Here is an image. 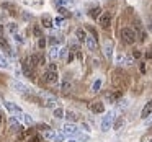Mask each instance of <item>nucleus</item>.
<instances>
[{
    "label": "nucleus",
    "instance_id": "40",
    "mask_svg": "<svg viewBox=\"0 0 152 142\" xmlns=\"http://www.w3.org/2000/svg\"><path fill=\"white\" fill-rule=\"evenodd\" d=\"M149 31H151V33H152V20L149 21Z\"/></svg>",
    "mask_w": 152,
    "mask_h": 142
},
{
    "label": "nucleus",
    "instance_id": "11",
    "mask_svg": "<svg viewBox=\"0 0 152 142\" xmlns=\"http://www.w3.org/2000/svg\"><path fill=\"white\" fill-rule=\"evenodd\" d=\"M85 44H87V49H88V51H96V39H95V36H87Z\"/></svg>",
    "mask_w": 152,
    "mask_h": 142
},
{
    "label": "nucleus",
    "instance_id": "28",
    "mask_svg": "<svg viewBox=\"0 0 152 142\" xmlns=\"http://www.w3.org/2000/svg\"><path fill=\"white\" fill-rule=\"evenodd\" d=\"M56 142H64L66 141V134L64 132H59V134H56V139H54Z\"/></svg>",
    "mask_w": 152,
    "mask_h": 142
},
{
    "label": "nucleus",
    "instance_id": "21",
    "mask_svg": "<svg viewBox=\"0 0 152 142\" xmlns=\"http://www.w3.org/2000/svg\"><path fill=\"white\" fill-rule=\"evenodd\" d=\"M41 23H43V26H44V28H51V26H53V20H51L49 17H43Z\"/></svg>",
    "mask_w": 152,
    "mask_h": 142
},
{
    "label": "nucleus",
    "instance_id": "27",
    "mask_svg": "<svg viewBox=\"0 0 152 142\" xmlns=\"http://www.w3.org/2000/svg\"><path fill=\"white\" fill-rule=\"evenodd\" d=\"M44 137L49 139V141H54V139H56V132H53V131H49V129H48V131L44 132Z\"/></svg>",
    "mask_w": 152,
    "mask_h": 142
},
{
    "label": "nucleus",
    "instance_id": "37",
    "mask_svg": "<svg viewBox=\"0 0 152 142\" xmlns=\"http://www.w3.org/2000/svg\"><path fill=\"white\" fill-rule=\"evenodd\" d=\"M132 56H134V57H141V51H134V52H132Z\"/></svg>",
    "mask_w": 152,
    "mask_h": 142
},
{
    "label": "nucleus",
    "instance_id": "5",
    "mask_svg": "<svg viewBox=\"0 0 152 142\" xmlns=\"http://www.w3.org/2000/svg\"><path fill=\"white\" fill-rule=\"evenodd\" d=\"M44 82H48V83H56L57 82V72H54V70H46L44 72Z\"/></svg>",
    "mask_w": 152,
    "mask_h": 142
},
{
    "label": "nucleus",
    "instance_id": "20",
    "mask_svg": "<svg viewBox=\"0 0 152 142\" xmlns=\"http://www.w3.org/2000/svg\"><path fill=\"white\" fill-rule=\"evenodd\" d=\"M100 12H102V8H100V7H95L92 12H90V15H92V18H95V20H98V18L102 17V13H100Z\"/></svg>",
    "mask_w": 152,
    "mask_h": 142
},
{
    "label": "nucleus",
    "instance_id": "6",
    "mask_svg": "<svg viewBox=\"0 0 152 142\" xmlns=\"http://www.w3.org/2000/svg\"><path fill=\"white\" fill-rule=\"evenodd\" d=\"M12 88L17 90L18 93H28V92H30V88H28L25 83L18 82V80H13V82H12Z\"/></svg>",
    "mask_w": 152,
    "mask_h": 142
},
{
    "label": "nucleus",
    "instance_id": "38",
    "mask_svg": "<svg viewBox=\"0 0 152 142\" xmlns=\"http://www.w3.org/2000/svg\"><path fill=\"white\" fill-rule=\"evenodd\" d=\"M82 127H83V129H85V131H90V126H88V124H87V122H83V124H82Z\"/></svg>",
    "mask_w": 152,
    "mask_h": 142
},
{
    "label": "nucleus",
    "instance_id": "34",
    "mask_svg": "<svg viewBox=\"0 0 152 142\" xmlns=\"http://www.w3.org/2000/svg\"><path fill=\"white\" fill-rule=\"evenodd\" d=\"M46 46V39L44 38H39V47H44Z\"/></svg>",
    "mask_w": 152,
    "mask_h": 142
},
{
    "label": "nucleus",
    "instance_id": "15",
    "mask_svg": "<svg viewBox=\"0 0 152 142\" xmlns=\"http://www.w3.org/2000/svg\"><path fill=\"white\" fill-rule=\"evenodd\" d=\"M70 88H72V83L69 82V80H62V82H61V90H62V92H70Z\"/></svg>",
    "mask_w": 152,
    "mask_h": 142
},
{
    "label": "nucleus",
    "instance_id": "23",
    "mask_svg": "<svg viewBox=\"0 0 152 142\" xmlns=\"http://www.w3.org/2000/svg\"><path fill=\"white\" fill-rule=\"evenodd\" d=\"M10 126H12V129H13V131H20V122H17V119L15 118H10Z\"/></svg>",
    "mask_w": 152,
    "mask_h": 142
},
{
    "label": "nucleus",
    "instance_id": "2",
    "mask_svg": "<svg viewBox=\"0 0 152 142\" xmlns=\"http://www.w3.org/2000/svg\"><path fill=\"white\" fill-rule=\"evenodd\" d=\"M111 126H113V113H106V114L103 116V119H102L100 129H102L103 132H108L110 129H111Z\"/></svg>",
    "mask_w": 152,
    "mask_h": 142
},
{
    "label": "nucleus",
    "instance_id": "32",
    "mask_svg": "<svg viewBox=\"0 0 152 142\" xmlns=\"http://www.w3.org/2000/svg\"><path fill=\"white\" fill-rule=\"evenodd\" d=\"M66 54H67V49H66V47H62V49L59 51V57H61V59H64V57H66Z\"/></svg>",
    "mask_w": 152,
    "mask_h": 142
},
{
    "label": "nucleus",
    "instance_id": "33",
    "mask_svg": "<svg viewBox=\"0 0 152 142\" xmlns=\"http://www.w3.org/2000/svg\"><path fill=\"white\" fill-rule=\"evenodd\" d=\"M66 2H67V0H56V5H57V7H62Z\"/></svg>",
    "mask_w": 152,
    "mask_h": 142
},
{
    "label": "nucleus",
    "instance_id": "18",
    "mask_svg": "<svg viewBox=\"0 0 152 142\" xmlns=\"http://www.w3.org/2000/svg\"><path fill=\"white\" fill-rule=\"evenodd\" d=\"M44 105L49 106V108H56L57 101H56V98H53V96H46V101H44Z\"/></svg>",
    "mask_w": 152,
    "mask_h": 142
},
{
    "label": "nucleus",
    "instance_id": "13",
    "mask_svg": "<svg viewBox=\"0 0 152 142\" xmlns=\"http://www.w3.org/2000/svg\"><path fill=\"white\" fill-rule=\"evenodd\" d=\"M124 122H126V119L123 118V116H118V119L113 122V129H115V131H119V129L124 126Z\"/></svg>",
    "mask_w": 152,
    "mask_h": 142
},
{
    "label": "nucleus",
    "instance_id": "19",
    "mask_svg": "<svg viewBox=\"0 0 152 142\" xmlns=\"http://www.w3.org/2000/svg\"><path fill=\"white\" fill-rule=\"evenodd\" d=\"M64 114H66V111L62 108H54V118L56 119H62Z\"/></svg>",
    "mask_w": 152,
    "mask_h": 142
},
{
    "label": "nucleus",
    "instance_id": "36",
    "mask_svg": "<svg viewBox=\"0 0 152 142\" xmlns=\"http://www.w3.org/2000/svg\"><path fill=\"white\" fill-rule=\"evenodd\" d=\"M34 34H36L38 38H43V36H41V30H39V28H34Z\"/></svg>",
    "mask_w": 152,
    "mask_h": 142
},
{
    "label": "nucleus",
    "instance_id": "16",
    "mask_svg": "<svg viewBox=\"0 0 152 142\" xmlns=\"http://www.w3.org/2000/svg\"><path fill=\"white\" fill-rule=\"evenodd\" d=\"M75 36L79 38L80 43H85V39H87V36H88V34H87L83 30H77V31H75Z\"/></svg>",
    "mask_w": 152,
    "mask_h": 142
},
{
    "label": "nucleus",
    "instance_id": "1",
    "mask_svg": "<svg viewBox=\"0 0 152 142\" xmlns=\"http://www.w3.org/2000/svg\"><path fill=\"white\" fill-rule=\"evenodd\" d=\"M121 38L123 41H124L126 44H134L136 39H137V36H136L134 30H131V28H121Z\"/></svg>",
    "mask_w": 152,
    "mask_h": 142
},
{
    "label": "nucleus",
    "instance_id": "12",
    "mask_svg": "<svg viewBox=\"0 0 152 142\" xmlns=\"http://www.w3.org/2000/svg\"><path fill=\"white\" fill-rule=\"evenodd\" d=\"M118 64H123V66H131V64H132V57L121 54V56H118Z\"/></svg>",
    "mask_w": 152,
    "mask_h": 142
},
{
    "label": "nucleus",
    "instance_id": "10",
    "mask_svg": "<svg viewBox=\"0 0 152 142\" xmlns=\"http://www.w3.org/2000/svg\"><path fill=\"white\" fill-rule=\"evenodd\" d=\"M90 109H92L93 113H96V114H100V113L105 111V105H103L102 101H93L92 105H90Z\"/></svg>",
    "mask_w": 152,
    "mask_h": 142
},
{
    "label": "nucleus",
    "instance_id": "25",
    "mask_svg": "<svg viewBox=\"0 0 152 142\" xmlns=\"http://www.w3.org/2000/svg\"><path fill=\"white\" fill-rule=\"evenodd\" d=\"M23 122H25V124H28V126H31V124H33V118H31L30 114H26V113H23Z\"/></svg>",
    "mask_w": 152,
    "mask_h": 142
},
{
    "label": "nucleus",
    "instance_id": "4",
    "mask_svg": "<svg viewBox=\"0 0 152 142\" xmlns=\"http://www.w3.org/2000/svg\"><path fill=\"white\" fill-rule=\"evenodd\" d=\"M98 23L102 28H108L110 25H111V15L108 13V12H105V13H102V17L98 18Z\"/></svg>",
    "mask_w": 152,
    "mask_h": 142
},
{
    "label": "nucleus",
    "instance_id": "41",
    "mask_svg": "<svg viewBox=\"0 0 152 142\" xmlns=\"http://www.w3.org/2000/svg\"><path fill=\"white\" fill-rule=\"evenodd\" d=\"M149 142H152V137H151V141H149Z\"/></svg>",
    "mask_w": 152,
    "mask_h": 142
},
{
    "label": "nucleus",
    "instance_id": "8",
    "mask_svg": "<svg viewBox=\"0 0 152 142\" xmlns=\"http://www.w3.org/2000/svg\"><path fill=\"white\" fill-rule=\"evenodd\" d=\"M113 49H115L113 41H106L105 43V56H106V59H110V60L113 59Z\"/></svg>",
    "mask_w": 152,
    "mask_h": 142
},
{
    "label": "nucleus",
    "instance_id": "24",
    "mask_svg": "<svg viewBox=\"0 0 152 142\" xmlns=\"http://www.w3.org/2000/svg\"><path fill=\"white\" fill-rule=\"evenodd\" d=\"M0 69H8V60L2 54H0Z\"/></svg>",
    "mask_w": 152,
    "mask_h": 142
},
{
    "label": "nucleus",
    "instance_id": "30",
    "mask_svg": "<svg viewBox=\"0 0 152 142\" xmlns=\"http://www.w3.org/2000/svg\"><path fill=\"white\" fill-rule=\"evenodd\" d=\"M54 23H56V26H62V23H64V18H61V17H57L56 20H54Z\"/></svg>",
    "mask_w": 152,
    "mask_h": 142
},
{
    "label": "nucleus",
    "instance_id": "29",
    "mask_svg": "<svg viewBox=\"0 0 152 142\" xmlns=\"http://www.w3.org/2000/svg\"><path fill=\"white\" fill-rule=\"evenodd\" d=\"M100 87H102V79H100V80H96V82L93 83V87H92V88H93V92H98V88H100Z\"/></svg>",
    "mask_w": 152,
    "mask_h": 142
},
{
    "label": "nucleus",
    "instance_id": "35",
    "mask_svg": "<svg viewBox=\"0 0 152 142\" xmlns=\"http://www.w3.org/2000/svg\"><path fill=\"white\" fill-rule=\"evenodd\" d=\"M48 70H54V72H57V66L56 64H49V69Z\"/></svg>",
    "mask_w": 152,
    "mask_h": 142
},
{
    "label": "nucleus",
    "instance_id": "14",
    "mask_svg": "<svg viewBox=\"0 0 152 142\" xmlns=\"http://www.w3.org/2000/svg\"><path fill=\"white\" fill-rule=\"evenodd\" d=\"M21 69H23V74H25V75L30 77V79H31V75H33V70L30 69V64H28V60H26V62L21 64Z\"/></svg>",
    "mask_w": 152,
    "mask_h": 142
},
{
    "label": "nucleus",
    "instance_id": "26",
    "mask_svg": "<svg viewBox=\"0 0 152 142\" xmlns=\"http://www.w3.org/2000/svg\"><path fill=\"white\" fill-rule=\"evenodd\" d=\"M8 31H10L12 34H17V31H18V25H17V23H8Z\"/></svg>",
    "mask_w": 152,
    "mask_h": 142
},
{
    "label": "nucleus",
    "instance_id": "17",
    "mask_svg": "<svg viewBox=\"0 0 152 142\" xmlns=\"http://www.w3.org/2000/svg\"><path fill=\"white\" fill-rule=\"evenodd\" d=\"M59 51L61 49L57 46H53L49 49V57H51V59H57V57H59Z\"/></svg>",
    "mask_w": 152,
    "mask_h": 142
},
{
    "label": "nucleus",
    "instance_id": "7",
    "mask_svg": "<svg viewBox=\"0 0 152 142\" xmlns=\"http://www.w3.org/2000/svg\"><path fill=\"white\" fill-rule=\"evenodd\" d=\"M151 114H152V100L144 105V108H142V111H141V118L145 119V118H149Z\"/></svg>",
    "mask_w": 152,
    "mask_h": 142
},
{
    "label": "nucleus",
    "instance_id": "31",
    "mask_svg": "<svg viewBox=\"0 0 152 142\" xmlns=\"http://www.w3.org/2000/svg\"><path fill=\"white\" fill-rule=\"evenodd\" d=\"M13 39L17 41V43H20V44L23 43V38H21V36H20V34H18V33H17V34H13Z\"/></svg>",
    "mask_w": 152,
    "mask_h": 142
},
{
    "label": "nucleus",
    "instance_id": "22",
    "mask_svg": "<svg viewBox=\"0 0 152 142\" xmlns=\"http://www.w3.org/2000/svg\"><path fill=\"white\" fill-rule=\"evenodd\" d=\"M64 118H67V119H69L70 122H75V121H77V114H75V113H74V111H67Z\"/></svg>",
    "mask_w": 152,
    "mask_h": 142
},
{
    "label": "nucleus",
    "instance_id": "3",
    "mask_svg": "<svg viewBox=\"0 0 152 142\" xmlns=\"http://www.w3.org/2000/svg\"><path fill=\"white\" fill-rule=\"evenodd\" d=\"M62 132L66 135H72V137H79V135H80V129L77 127L75 124H72V122H67V124L64 126Z\"/></svg>",
    "mask_w": 152,
    "mask_h": 142
},
{
    "label": "nucleus",
    "instance_id": "39",
    "mask_svg": "<svg viewBox=\"0 0 152 142\" xmlns=\"http://www.w3.org/2000/svg\"><path fill=\"white\" fill-rule=\"evenodd\" d=\"M0 36H4V26L0 25Z\"/></svg>",
    "mask_w": 152,
    "mask_h": 142
},
{
    "label": "nucleus",
    "instance_id": "9",
    "mask_svg": "<svg viewBox=\"0 0 152 142\" xmlns=\"http://www.w3.org/2000/svg\"><path fill=\"white\" fill-rule=\"evenodd\" d=\"M5 108H7L10 113H13V114H20V113H23L20 106L15 105V103H12V101H5Z\"/></svg>",
    "mask_w": 152,
    "mask_h": 142
}]
</instances>
